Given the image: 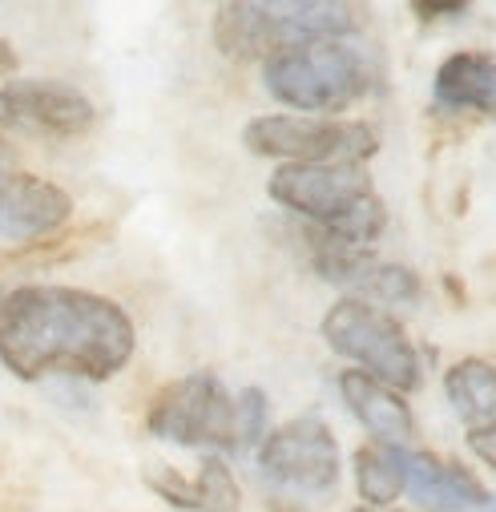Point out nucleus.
I'll return each mask as SVG.
<instances>
[{
    "label": "nucleus",
    "mask_w": 496,
    "mask_h": 512,
    "mask_svg": "<svg viewBox=\"0 0 496 512\" xmlns=\"http://www.w3.org/2000/svg\"><path fill=\"white\" fill-rule=\"evenodd\" d=\"M138 331L113 299L77 287H17L0 299V363L17 379L105 383L130 363Z\"/></svg>",
    "instance_id": "1"
},
{
    "label": "nucleus",
    "mask_w": 496,
    "mask_h": 512,
    "mask_svg": "<svg viewBox=\"0 0 496 512\" xmlns=\"http://www.w3.org/2000/svg\"><path fill=\"white\" fill-rule=\"evenodd\" d=\"M271 198L315 222L319 234L371 250L388 226V210L359 162H327V166H279L271 174Z\"/></svg>",
    "instance_id": "2"
},
{
    "label": "nucleus",
    "mask_w": 496,
    "mask_h": 512,
    "mask_svg": "<svg viewBox=\"0 0 496 512\" xmlns=\"http://www.w3.org/2000/svg\"><path fill=\"white\" fill-rule=\"evenodd\" d=\"M355 29L359 13L339 0H234L214 13V45L238 61H271L283 49L339 41Z\"/></svg>",
    "instance_id": "3"
},
{
    "label": "nucleus",
    "mask_w": 496,
    "mask_h": 512,
    "mask_svg": "<svg viewBox=\"0 0 496 512\" xmlns=\"http://www.w3.org/2000/svg\"><path fill=\"white\" fill-rule=\"evenodd\" d=\"M263 81L275 101L303 113H335L363 97L371 73L363 57L343 41H315L299 49H283L263 61Z\"/></svg>",
    "instance_id": "4"
},
{
    "label": "nucleus",
    "mask_w": 496,
    "mask_h": 512,
    "mask_svg": "<svg viewBox=\"0 0 496 512\" xmlns=\"http://www.w3.org/2000/svg\"><path fill=\"white\" fill-rule=\"evenodd\" d=\"M323 339L331 343L335 355L351 359L367 375H376L392 392H416L424 383L420 355L404 335V327L367 299H339L323 315Z\"/></svg>",
    "instance_id": "5"
},
{
    "label": "nucleus",
    "mask_w": 496,
    "mask_h": 512,
    "mask_svg": "<svg viewBox=\"0 0 496 512\" xmlns=\"http://www.w3.org/2000/svg\"><path fill=\"white\" fill-rule=\"evenodd\" d=\"M242 142L259 158H283V166H327V162H367L380 138L363 121L267 113L242 130Z\"/></svg>",
    "instance_id": "6"
},
{
    "label": "nucleus",
    "mask_w": 496,
    "mask_h": 512,
    "mask_svg": "<svg viewBox=\"0 0 496 512\" xmlns=\"http://www.w3.org/2000/svg\"><path fill=\"white\" fill-rule=\"evenodd\" d=\"M146 428L178 448H238L234 400L210 371L182 375L150 400Z\"/></svg>",
    "instance_id": "7"
},
{
    "label": "nucleus",
    "mask_w": 496,
    "mask_h": 512,
    "mask_svg": "<svg viewBox=\"0 0 496 512\" xmlns=\"http://www.w3.org/2000/svg\"><path fill=\"white\" fill-rule=\"evenodd\" d=\"M259 468L295 492H331L339 480V444L319 416H299L259 444Z\"/></svg>",
    "instance_id": "8"
},
{
    "label": "nucleus",
    "mask_w": 496,
    "mask_h": 512,
    "mask_svg": "<svg viewBox=\"0 0 496 512\" xmlns=\"http://www.w3.org/2000/svg\"><path fill=\"white\" fill-rule=\"evenodd\" d=\"M69 214H73V198L49 178L21 170L17 154L0 142V242L45 238L57 226H65Z\"/></svg>",
    "instance_id": "9"
},
{
    "label": "nucleus",
    "mask_w": 496,
    "mask_h": 512,
    "mask_svg": "<svg viewBox=\"0 0 496 512\" xmlns=\"http://www.w3.org/2000/svg\"><path fill=\"white\" fill-rule=\"evenodd\" d=\"M0 109H5V125L45 138H81L97 121L93 101L61 81H5Z\"/></svg>",
    "instance_id": "10"
},
{
    "label": "nucleus",
    "mask_w": 496,
    "mask_h": 512,
    "mask_svg": "<svg viewBox=\"0 0 496 512\" xmlns=\"http://www.w3.org/2000/svg\"><path fill=\"white\" fill-rule=\"evenodd\" d=\"M404 492L436 512H464L488 504V488L464 464L440 460L432 452H404Z\"/></svg>",
    "instance_id": "11"
},
{
    "label": "nucleus",
    "mask_w": 496,
    "mask_h": 512,
    "mask_svg": "<svg viewBox=\"0 0 496 512\" xmlns=\"http://www.w3.org/2000/svg\"><path fill=\"white\" fill-rule=\"evenodd\" d=\"M339 392H343V404L351 408V416L376 436V444H392V448H404L416 440V420H412V408L404 404L400 392H392L388 383H380L376 375L367 371H343L339 375Z\"/></svg>",
    "instance_id": "12"
},
{
    "label": "nucleus",
    "mask_w": 496,
    "mask_h": 512,
    "mask_svg": "<svg viewBox=\"0 0 496 512\" xmlns=\"http://www.w3.org/2000/svg\"><path fill=\"white\" fill-rule=\"evenodd\" d=\"M146 484L182 512H238L242 508V488L222 456H206L194 480L182 476L178 468H158V472H146Z\"/></svg>",
    "instance_id": "13"
},
{
    "label": "nucleus",
    "mask_w": 496,
    "mask_h": 512,
    "mask_svg": "<svg viewBox=\"0 0 496 512\" xmlns=\"http://www.w3.org/2000/svg\"><path fill=\"white\" fill-rule=\"evenodd\" d=\"M436 105L452 113H480L496 117V57L480 49L452 53L432 81Z\"/></svg>",
    "instance_id": "14"
},
{
    "label": "nucleus",
    "mask_w": 496,
    "mask_h": 512,
    "mask_svg": "<svg viewBox=\"0 0 496 512\" xmlns=\"http://www.w3.org/2000/svg\"><path fill=\"white\" fill-rule=\"evenodd\" d=\"M444 392L468 428L492 424L496 420V363H488V359L452 363L444 375Z\"/></svg>",
    "instance_id": "15"
},
{
    "label": "nucleus",
    "mask_w": 496,
    "mask_h": 512,
    "mask_svg": "<svg viewBox=\"0 0 496 512\" xmlns=\"http://www.w3.org/2000/svg\"><path fill=\"white\" fill-rule=\"evenodd\" d=\"M355 488L367 508H388L404 492V448L367 440L355 452Z\"/></svg>",
    "instance_id": "16"
},
{
    "label": "nucleus",
    "mask_w": 496,
    "mask_h": 512,
    "mask_svg": "<svg viewBox=\"0 0 496 512\" xmlns=\"http://www.w3.org/2000/svg\"><path fill=\"white\" fill-rule=\"evenodd\" d=\"M355 287L367 291V295H376V299H384V303H416V295H420V279L408 267L376 263V259H371L355 275Z\"/></svg>",
    "instance_id": "17"
},
{
    "label": "nucleus",
    "mask_w": 496,
    "mask_h": 512,
    "mask_svg": "<svg viewBox=\"0 0 496 512\" xmlns=\"http://www.w3.org/2000/svg\"><path fill=\"white\" fill-rule=\"evenodd\" d=\"M234 424H238V448L263 440V428H267V396L259 388H246L234 400Z\"/></svg>",
    "instance_id": "18"
},
{
    "label": "nucleus",
    "mask_w": 496,
    "mask_h": 512,
    "mask_svg": "<svg viewBox=\"0 0 496 512\" xmlns=\"http://www.w3.org/2000/svg\"><path fill=\"white\" fill-rule=\"evenodd\" d=\"M412 13L420 21H456V17L468 13V5H464V0H416Z\"/></svg>",
    "instance_id": "19"
},
{
    "label": "nucleus",
    "mask_w": 496,
    "mask_h": 512,
    "mask_svg": "<svg viewBox=\"0 0 496 512\" xmlns=\"http://www.w3.org/2000/svg\"><path fill=\"white\" fill-rule=\"evenodd\" d=\"M468 448L496 472V420L492 424H480V428H468Z\"/></svg>",
    "instance_id": "20"
},
{
    "label": "nucleus",
    "mask_w": 496,
    "mask_h": 512,
    "mask_svg": "<svg viewBox=\"0 0 496 512\" xmlns=\"http://www.w3.org/2000/svg\"><path fill=\"white\" fill-rule=\"evenodd\" d=\"M267 512H303V508H299L295 500H271V504H267Z\"/></svg>",
    "instance_id": "21"
},
{
    "label": "nucleus",
    "mask_w": 496,
    "mask_h": 512,
    "mask_svg": "<svg viewBox=\"0 0 496 512\" xmlns=\"http://www.w3.org/2000/svg\"><path fill=\"white\" fill-rule=\"evenodd\" d=\"M355 512H392V508H355Z\"/></svg>",
    "instance_id": "22"
},
{
    "label": "nucleus",
    "mask_w": 496,
    "mask_h": 512,
    "mask_svg": "<svg viewBox=\"0 0 496 512\" xmlns=\"http://www.w3.org/2000/svg\"><path fill=\"white\" fill-rule=\"evenodd\" d=\"M0 299H5V295H0Z\"/></svg>",
    "instance_id": "23"
}]
</instances>
